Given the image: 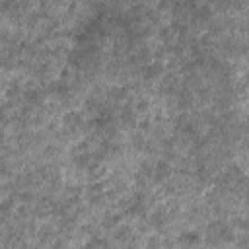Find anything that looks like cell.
<instances>
[{
    "instance_id": "4",
    "label": "cell",
    "mask_w": 249,
    "mask_h": 249,
    "mask_svg": "<svg viewBox=\"0 0 249 249\" xmlns=\"http://www.w3.org/2000/svg\"><path fill=\"white\" fill-rule=\"evenodd\" d=\"M177 89H179V78H177V74L169 72L161 80V84H160V93H163V95H175Z\"/></svg>"
},
{
    "instance_id": "13",
    "label": "cell",
    "mask_w": 249,
    "mask_h": 249,
    "mask_svg": "<svg viewBox=\"0 0 249 249\" xmlns=\"http://www.w3.org/2000/svg\"><path fill=\"white\" fill-rule=\"evenodd\" d=\"M237 27H239L241 35L249 39V19H243V21H239V23H237Z\"/></svg>"
},
{
    "instance_id": "19",
    "label": "cell",
    "mask_w": 249,
    "mask_h": 249,
    "mask_svg": "<svg viewBox=\"0 0 249 249\" xmlns=\"http://www.w3.org/2000/svg\"><path fill=\"white\" fill-rule=\"evenodd\" d=\"M243 82H245V86H247V88H249V72H247V74H245V76H243Z\"/></svg>"
},
{
    "instance_id": "12",
    "label": "cell",
    "mask_w": 249,
    "mask_h": 249,
    "mask_svg": "<svg viewBox=\"0 0 249 249\" xmlns=\"http://www.w3.org/2000/svg\"><path fill=\"white\" fill-rule=\"evenodd\" d=\"M117 222H119V216L107 214V216H105V220H103V226H105V228H113V226H115Z\"/></svg>"
},
{
    "instance_id": "1",
    "label": "cell",
    "mask_w": 249,
    "mask_h": 249,
    "mask_svg": "<svg viewBox=\"0 0 249 249\" xmlns=\"http://www.w3.org/2000/svg\"><path fill=\"white\" fill-rule=\"evenodd\" d=\"M233 241V228L226 224L224 220H216L206 230V243L210 245H222Z\"/></svg>"
},
{
    "instance_id": "7",
    "label": "cell",
    "mask_w": 249,
    "mask_h": 249,
    "mask_svg": "<svg viewBox=\"0 0 249 249\" xmlns=\"http://www.w3.org/2000/svg\"><path fill=\"white\" fill-rule=\"evenodd\" d=\"M119 119H121V123H123V124L132 126V124H134V121H136L134 109H132L128 103H126V105H123V107H121V113H119Z\"/></svg>"
},
{
    "instance_id": "6",
    "label": "cell",
    "mask_w": 249,
    "mask_h": 249,
    "mask_svg": "<svg viewBox=\"0 0 249 249\" xmlns=\"http://www.w3.org/2000/svg\"><path fill=\"white\" fill-rule=\"evenodd\" d=\"M43 95L45 93H41L39 89H35V88H29V89H25L23 91V101H25V105H39L41 101H43Z\"/></svg>"
},
{
    "instance_id": "20",
    "label": "cell",
    "mask_w": 249,
    "mask_h": 249,
    "mask_svg": "<svg viewBox=\"0 0 249 249\" xmlns=\"http://www.w3.org/2000/svg\"><path fill=\"white\" fill-rule=\"evenodd\" d=\"M247 62H249V56H247Z\"/></svg>"
},
{
    "instance_id": "14",
    "label": "cell",
    "mask_w": 249,
    "mask_h": 249,
    "mask_svg": "<svg viewBox=\"0 0 249 249\" xmlns=\"http://www.w3.org/2000/svg\"><path fill=\"white\" fill-rule=\"evenodd\" d=\"M128 235H130V228H128V226L119 228V230H117V233H115V237H117V239H124V237H128Z\"/></svg>"
},
{
    "instance_id": "9",
    "label": "cell",
    "mask_w": 249,
    "mask_h": 249,
    "mask_svg": "<svg viewBox=\"0 0 249 249\" xmlns=\"http://www.w3.org/2000/svg\"><path fill=\"white\" fill-rule=\"evenodd\" d=\"M150 224H152L154 228H161V226L165 224V212H163V208H158V210L152 214Z\"/></svg>"
},
{
    "instance_id": "3",
    "label": "cell",
    "mask_w": 249,
    "mask_h": 249,
    "mask_svg": "<svg viewBox=\"0 0 249 249\" xmlns=\"http://www.w3.org/2000/svg\"><path fill=\"white\" fill-rule=\"evenodd\" d=\"M163 72V64L160 62V60H152V62H148V64H144V66H140V68H136V74H140L146 82H152V80H156V78H160V74Z\"/></svg>"
},
{
    "instance_id": "18",
    "label": "cell",
    "mask_w": 249,
    "mask_h": 249,
    "mask_svg": "<svg viewBox=\"0 0 249 249\" xmlns=\"http://www.w3.org/2000/svg\"><path fill=\"white\" fill-rule=\"evenodd\" d=\"M243 195H245V204H247V208H249V189H247Z\"/></svg>"
},
{
    "instance_id": "11",
    "label": "cell",
    "mask_w": 249,
    "mask_h": 249,
    "mask_svg": "<svg viewBox=\"0 0 249 249\" xmlns=\"http://www.w3.org/2000/svg\"><path fill=\"white\" fill-rule=\"evenodd\" d=\"M237 124H239L241 134H249V115H247V117H243L241 121H237Z\"/></svg>"
},
{
    "instance_id": "15",
    "label": "cell",
    "mask_w": 249,
    "mask_h": 249,
    "mask_svg": "<svg viewBox=\"0 0 249 249\" xmlns=\"http://www.w3.org/2000/svg\"><path fill=\"white\" fill-rule=\"evenodd\" d=\"M181 241H183V243H198V235H196L195 231H191V235H183Z\"/></svg>"
},
{
    "instance_id": "5",
    "label": "cell",
    "mask_w": 249,
    "mask_h": 249,
    "mask_svg": "<svg viewBox=\"0 0 249 249\" xmlns=\"http://www.w3.org/2000/svg\"><path fill=\"white\" fill-rule=\"evenodd\" d=\"M171 175V165L167 163V160H158L154 163V171H152V181L154 183H160L163 179H167Z\"/></svg>"
},
{
    "instance_id": "8",
    "label": "cell",
    "mask_w": 249,
    "mask_h": 249,
    "mask_svg": "<svg viewBox=\"0 0 249 249\" xmlns=\"http://www.w3.org/2000/svg\"><path fill=\"white\" fill-rule=\"evenodd\" d=\"M62 121H64V124H66L68 128H80V126L84 124L82 115H80L78 111H70V113H66V115L62 117Z\"/></svg>"
},
{
    "instance_id": "16",
    "label": "cell",
    "mask_w": 249,
    "mask_h": 249,
    "mask_svg": "<svg viewBox=\"0 0 249 249\" xmlns=\"http://www.w3.org/2000/svg\"><path fill=\"white\" fill-rule=\"evenodd\" d=\"M136 111H146V101H138L136 103Z\"/></svg>"
},
{
    "instance_id": "10",
    "label": "cell",
    "mask_w": 249,
    "mask_h": 249,
    "mask_svg": "<svg viewBox=\"0 0 249 249\" xmlns=\"http://www.w3.org/2000/svg\"><path fill=\"white\" fill-rule=\"evenodd\" d=\"M208 4L210 6H214L218 12H228V10H231V0H208Z\"/></svg>"
},
{
    "instance_id": "2",
    "label": "cell",
    "mask_w": 249,
    "mask_h": 249,
    "mask_svg": "<svg viewBox=\"0 0 249 249\" xmlns=\"http://www.w3.org/2000/svg\"><path fill=\"white\" fill-rule=\"evenodd\" d=\"M212 19V10H210V4H198L193 12H191V16H189V21L193 23V25H206L208 21Z\"/></svg>"
},
{
    "instance_id": "17",
    "label": "cell",
    "mask_w": 249,
    "mask_h": 249,
    "mask_svg": "<svg viewBox=\"0 0 249 249\" xmlns=\"http://www.w3.org/2000/svg\"><path fill=\"white\" fill-rule=\"evenodd\" d=\"M243 150H249V134H245V140H243Z\"/></svg>"
}]
</instances>
